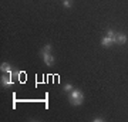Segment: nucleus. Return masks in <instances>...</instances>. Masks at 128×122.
<instances>
[{"instance_id": "f257e3e1", "label": "nucleus", "mask_w": 128, "mask_h": 122, "mask_svg": "<svg viewBox=\"0 0 128 122\" xmlns=\"http://www.w3.org/2000/svg\"><path fill=\"white\" fill-rule=\"evenodd\" d=\"M68 100L73 107H80V105H82V101H84V92L81 90H78V88H74L70 92Z\"/></svg>"}, {"instance_id": "f03ea898", "label": "nucleus", "mask_w": 128, "mask_h": 122, "mask_svg": "<svg viewBox=\"0 0 128 122\" xmlns=\"http://www.w3.org/2000/svg\"><path fill=\"white\" fill-rule=\"evenodd\" d=\"M114 41H115V44L124 45V44L128 41V37H127V34H124V33H115Z\"/></svg>"}, {"instance_id": "7ed1b4c3", "label": "nucleus", "mask_w": 128, "mask_h": 122, "mask_svg": "<svg viewBox=\"0 0 128 122\" xmlns=\"http://www.w3.org/2000/svg\"><path fill=\"white\" fill-rule=\"evenodd\" d=\"M41 58H43V61H44V64H46L47 67H53L54 63H56V60H54V57H53L51 53H46V54H43V55H41Z\"/></svg>"}, {"instance_id": "20e7f679", "label": "nucleus", "mask_w": 128, "mask_h": 122, "mask_svg": "<svg viewBox=\"0 0 128 122\" xmlns=\"http://www.w3.org/2000/svg\"><path fill=\"white\" fill-rule=\"evenodd\" d=\"M2 87H4V88H10V87L14 85V81L12 80V77H9V75H2Z\"/></svg>"}, {"instance_id": "39448f33", "label": "nucleus", "mask_w": 128, "mask_h": 122, "mask_svg": "<svg viewBox=\"0 0 128 122\" xmlns=\"http://www.w3.org/2000/svg\"><path fill=\"white\" fill-rule=\"evenodd\" d=\"M112 44H115L114 38H111V37H108V36H104L101 38V45H102L104 48H108V47H111Z\"/></svg>"}, {"instance_id": "423d86ee", "label": "nucleus", "mask_w": 128, "mask_h": 122, "mask_svg": "<svg viewBox=\"0 0 128 122\" xmlns=\"http://www.w3.org/2000/svg\"><path fill=\"white\" fill-rule=\"evenodd\" d=\"M12 65H10L9 63H2L0 64V71L3 72V74H10L12 72Z\"/></svg>"}, {"instance_id": "0eeeda50", "label": "nucleus", "mask_w": 128, "mask_h": 122, "mask_svg": "<svg viewBox=\"0 0 128 122\" xmlns=\"http://www.w3.org/2000/svg\"><path fill=\"white\" fill-rule=\"evenodd\" d=\"M51 50H53L51 44H46V45H44V47H43V48L40 50V53H38V54H40V57H41V55L46 54V53H51Z\"/></svg>"}, {"instance_id": "6e6552de", "label": "nucleus", "mask_w": 128, "mask_h": 122, "mask_svg": "<svg viewBox=\"0 0 128 122\" xmlns=\"http://www.w3.org/2000/svg\"><path fill=\"white\" fill-rule=\"evenodd\" d=\"M63 90H64V92L70 94V92H71V91L74 90V85H73V84H66V85L63 87Z\"/></svg>"}, {"instance_id": "1a4fd4ad", "label": "nucleus", "mask_w": 128, "mask_h": 122, "mask_svg": "<svg viewBox=\"0 0 128 122\" xmlns=\"http://www.w3.org/2000/svg\"><path fill=\"white\" fill-rule=\"evenodd\" d=\"M105 36H108V37H111V38H114V37H115V31L112 30V28H108V30L105 31Z\"/></svg>"}, {"instance_id": "9d476101", "label": "nucleus", "mask_w": 128, "mask_h": 122, "mask_svg": "<svg viewBox=\"0 0 128 122\" xmlns=\"http://www.w3.org/2000/svg\"><path fill=\"white\" fill-rule=\"evenodd\" d=\"M63 4H64V7L70 9V7L73 6V1H71V0H63Z\"/></svg>"}, {"instance_id": "9b49d317", "label": "nucleus", "mask_w": 128, "mask_h": 122, "mask_svg": "<svg viewBox=\"0 0 128 122\" xmlns=\"http://www.w3.org/2000/svg\"><path fill=\"white\" fill-rule=\"evenodd\" d=\"M105 119L104 118H100V117H96V118H92V122H104Z\"/></svg>"}]
</instances>
